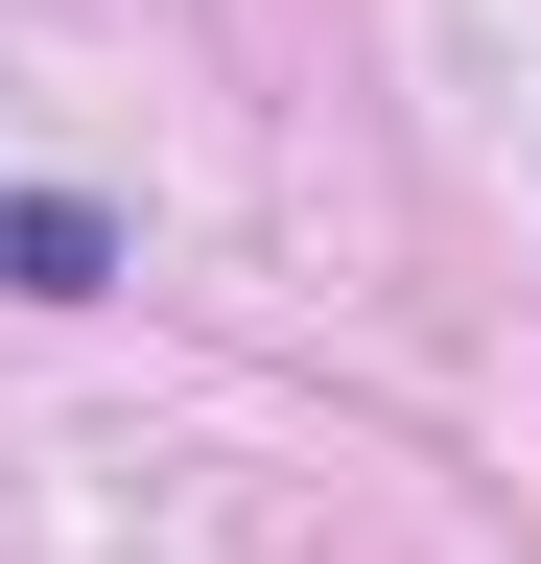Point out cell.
<instances>
[{"mask_svg": "<svg viewBox=\"0 0 541 564\" xmlns=\"http://www.w3.org/2000/svg\"><path fill=\"white\" fill-rule=\"evenodd\" d=\"M0 282H24V306H95V282H118V212L95 188H0Z\"/></svg>", "mask_w": 541, "mask_h": 564, "instance_id": "6da1fadb", "label": "cell"}]
</instances>
